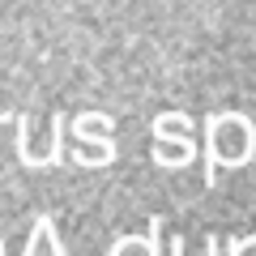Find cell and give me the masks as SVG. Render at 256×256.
Returning <instances> with one entry per match:
<instances>
[{
    "mask_svg": "<svg viewBox=\"0 0 256 256\" xmlns=\"http://www.w3.org/2000/svg\"><path fill=\"white\" fill-rule=\"evenodd\" d=\"M47 226H52V218H38V230H34V239H30V252H26V256H64L56 239H52V248H43V235H47Z\"/></svg>",
    "mask_w": 256,
    "mask_h": 256,
    "instance_id": "cell-1",
    "label": "cell"
}]
</instances>
